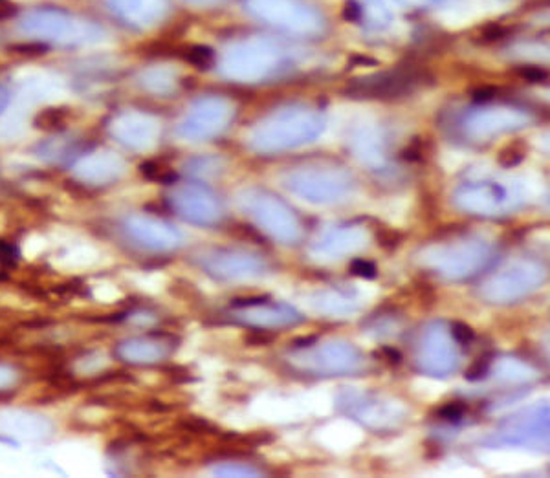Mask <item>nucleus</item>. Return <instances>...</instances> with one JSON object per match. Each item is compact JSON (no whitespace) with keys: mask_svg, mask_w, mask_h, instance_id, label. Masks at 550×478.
Returning <instances> with one entry per match:
<instances>
[{"mask_svg":"<svg viewBox=\"0 0 550 478\" xmlns=\"http://www.w3.org/2000/svg\"><path fill=\"white\" fill-rule=\"evenodd\" d=\"M532 118L524 110L514 108V106H495L488 110L481 112L473 120V129L481 134H503L520 130L530 125Z\"/></svg>","mask_w":550,"mask_h":478,"instance_id":"5","label":"nucleus"},{"mask_svg":"<svg viewBox=\"0 0 550 478\" xmlns=\"http://www.w3.org/2000/svg\"><path fill=\"white\" fill-rule=\"evenodd\" d=\"M271 339H274V337L268 336V334L264 332H255L246 336V343H248V345H266V343H270Z\"/></svg>","mask_w":550,"mask_h":478,"instance_id":"20","label":"nucleus"},{"mask_svg":"<svg viewBox=\"0 0 550 478\" xmlns=\"http://www.w3.org/2000/svg\"><path fill=\"white\" fill-rule=\"evenodd\" d=\"M351 273L358 275V277H364V279H374L378 270H376V266H374V262L358 258V261H354L351 264Z\"/></svg>","mask_w":550,"mask_h":478,"instance_id":"13","label":"nucleus"},{"mask_svg":"<svg viewBox=\"0 0 550 478\" xmlns=\"http://www.w3.org/2000/svg\"><path fill=\"white\" fill-rule=\"evenodd\" d=\"M46 46L40 45V42H18L15 46H9L8 52L11 53H18V55H26V57H35V55H40V53L46 52Z\"/></svg>","mask_w":550,"mask_h":478,"instance_id":"12","label":"nucleus"},{"mask_svg":"<svg viewBox=\"0 0 550 478\" xmlns=\"http://www.w3.org/2000/svg\"><path fill=\"white\" fill-rule=\"evenodd\" d=\"M521 158H523V154H521V152H515V149L512 147V149H506V151L501 154V164L515 165V164H520Z\"/></svg>","mask_w":550,"mask_h":478,"instance_id":"18","label":"nucleus"},{"mask_svg":"<svg viewBox=\"0 0 550 478\" xmlns=\"http://www.w3.org/2000/svg\"><path fill=\"white\" fill-rule=\"evenodd\" d=\"M501 368V377L503 380H510V381H521V380H532L536 376V372L532 368H528L527 365L517 361V359H505L499 365Z\"/></svg>","mask_w":550,"mask_h":478,"instance_id":"8","label":"nucleus"},{"mask_svg":"<svg viewBox=\"0 0 550 478\" xmlns=\"http://www.w3.org/2000/svg\"><path fill=\"white\" fill-rule=\"evenodd\" d=\"M23 383V372L17 365L0 361V396L13 392Z\"/></svg>","mask_w":550,"mask_h":478,"instance_id":"7","label":"nucleus"},{"mask_svg":"<svg viewBox=\"0 0 550 478\" xmlns=\"http://www.w3.org/2000/svg\"><path fill=\"white\" fill-rule=\"evenodd\" d=\"M17 13V6L11 0H0V21L13 17Z\"/></svg>","mask_w":550,"mask_h":478,"instance_id":"19","label":"nucleus"},{"mask_svg":"<svg viewBox=\"0 0 550 478\" xmlns=\"http://www.w3.org/2000/svg\"><path fill=\"white\" fill-rule=\"evenodd\" d=\"M186 61L198 68H208L213 62V52L206 46H191L186 53Z\"/></svg>","mask_w":550,"mask_h":478,"instance_id":"9","label":"nucleus"},{"mask_svg":"<svg viewBox=\"0 0 550 478\" xmlns=\"http://www.w3.org/2000/svg\"><path fill=\"white\" fill-rule=\"evenodd\" d=\"M549 205H550V200H549Z\"/></svg>","mask_w":550,"mask_h":478,"instance_id":"24","label":"nucleus"},{"mask_svg":"<svg viewBox=\"0 0 550 478\" xmlns=\"http://www.w3.org/2000/svg\"><path fill=\"white\" fill-rule=\"evenodd\" d=\"M537 145H539V149H541L543 152H546V154L550 156V132L543 134V136L537 140Z\"/></svg>","mask_w":550,"mask_h":478,"instance_id":"23","label":"nucleus"},{"mask_svg":"<svg viewBox=\"0 0 550 478\" xmlns=\"http://www.w3.org/2000/svg\"><path fill=\"white\" fill-rule=\"evenodd\" d=\"M545 280L546 268L539 262H514L486 283L484 295L492 302H515L539 288Z\"/></svg>","mask_w":550,"mask_h":478,"instance_id":"2","label":"nucleus"},{"mask_svg":"<svg viewBox=\"0 0 550 478\" xmlns=\"http://www.w3.org/2000/svg\"><path fill=\"white\" fill-rule=\"evenodd\" d=\"M464 411H466V407H464L462 403L453 402V403H448V405H444V407L439 409V416L444 418V420H448V421H457L459 418L464 414Z\"/></svg>","mask_w":550,"mask_h":478,"instance_id":"14","label":"nucleus"},{"mask_svg":"<svg viewBox=\"0 0 550 478\" xmlns=\"http://www.w3.org/2000/svg\"><path fill=\"white\" fill-rule=\"evenodd\" d=\"M523 77H527V79L530 81H543L546 77V74L543 70H539V68L530 67V68H523Z\"/></svg>","mask_w":550,"mask_h":478,"instance_id":"21","label":"nucleus"},{"mask_svg":"<svg viewBox=\"0 0 550 478\" xmlns=\"http://www.w3.org/2000/svg\"><path fill=\"white\" fill-rule=\"evenodd\" d=\"M62 120H64V118L61 115V110H59V108H50V110L40 112V114L37 115L35 127L45 130H54V129H59V125L62 123Z\"/></svg>","mask_w":550,"mask_h":478,"instance_id":"10","label":"nucleus"},{"mask_svg":"<svg viewBox=\"0 0 550 478\" xmlns=\"http://www.w3.org/2000/svg\"><path fill=\"white\" fill-rule=\"evenodd\" d=\"M521 55H527V57L541 59V61L550 62V45H543V42H527V45H521Z\"/></svg>","mask_w":550,"mask_h":478,"instance_id":"11","label":"nucleus"},{"mask_svg":"<svg viewBox=\"0 0 550 478\" xmlns=\"http://www.w3.org/2000/svg\"><path fill=\"white\" fill-rule=\"evenodd\" d=\"M464 204L483 215H501L520 207L521 189L495 182L481 183L464 193Z\"/></svg>","mask_w":550,"mask_h":478,"instance_id":"3","label":"nucleus"},{"mask_svg":"<svg viewBox=\"0 0 550 478\" xmlns=\"http://www.w3.org/2000/svg\"><path fill=\"white\" fill-rule=\"evenodd\" d=\"M15 249L9 244L0 242V266H8L9 262H13Z\"/></svg>","mask_w":550,"mask_h":478,"instance_id":"16","label":"nucleus"},{"mask_svg":"<svg viewBox=\"0 0 550 478\" xmlns=\"http://www.w3.org/2000/svg\"><path fill=\"white\" fill-rule=\"evenodd\" d=\"M451 334L459 343H462V345H468V343H471L475 337L473 330H471V328L468 326L466 323H461V321H457V323L451 324Z\"/></svg>","mask_w":550,"mask_h":478,"instance_id":"15","label":"nucleus"},{"mask_svg":"<svg viewBox=\"0 0 550 478\" xmlns=\"http://www.w3.org/2000/svg\"><path fill=\"white\" fill-rule=\"evenodd\" d=\"M418 81H420V76L417 72H391L387 76L358 81V83L351 84L349 93L354 96L358 92L359 96H365V98H396V96H404L409 90H412V86Z\"/></svg>","mask_w":550,"mask_h":478,"instance_id":"4","label":"nucleus"},{"mask_svg":"<svg viewBox=\"0 0 550 478\" xmlns=\"http://www.w3.org/2000/svg\"><path fill=\"white\" fill-rule=\"evenodd\" d=\"M497 443L550 453V403H541L512 416L497 434Z\"/></svg>","mask_w":550,"mask_h":478,"instance_id":"1","label":"nucleus"},{"mask_svg":"<svg viewBox=\"0 0 550 478\" xmlns=\"http://www.w3.org/2000/svg\"><path fill=\"white\" fill-rule=\"evenodd\" d=\"M486 368H488V363H486V361H481L479 359V361L471 365L470 370L466 372V377H470V380H479L481 376H484Z\"/></svg>","mask_w":550,"mask_h":478,"instance_id":"17","label":"nucleus"},{"mask_svg":"<svg viewBox=\"0 0 550 478\" xmlns=\"http://www.w3.org/2000/svg\"><path fill=\"white\" fill-rule=\"evenodd\" d=\"M380 355H382L383 359H387L389 363H398V361H400L398 350L391 348V346H383V348L380 350Z\"/></svg>","mask_w":550,"mask_h":478,"instance_id":"22","label":"nucleus"},{"mask_svg":"<svg viewBox=\"0 0 550 478\" xmlns=\"http://www.w3.org/2000/svg\"><path fill=\"white\" fill-rule=\"evenodd\" d=\"M0 421H2V427L23 436V438H43L46 434V429H48L45 418L26 411L4 414V416H0Z\"/></svg>","mask_w":550,"mask_h":478,"instance_id":"6","label":"nucleus"}]
</instances>
